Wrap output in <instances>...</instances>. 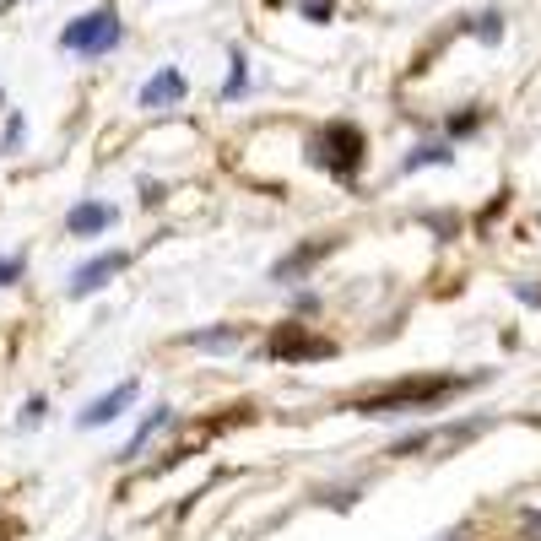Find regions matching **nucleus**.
Listing matches in <instances>:
<instances>
[{"label":"nucleus","instance_id":"nucleus-17","mask_svg":"<svg viewBox=\"0 0 541 541\" xmlns=\"http://www.w3.org/2000/svg\"><path fill=\"white\" fill-rule=\"evenodd\" d=\"M44 412H49V406H44V395H33V401L22 406V417H17V422H22V428H38V422H44Z\"/></svg>","mask_w":541,"mask_h":541},{"label":"nucleus","instance_id":"nucleus-3","mask_svg":"<svg viewBox=\"0 0 541 541\" xmlns=\"http://www.w3.org/2000/svg\"><path fill=\"white\" fill-rule=\"evenodd\" d=\"M363 130L358 125H325L320 136H309V163H320V168H331L336 179H352L358 174V163H363Z\"/></svg>","mask_w":541,"mask_h":541},{"label":"nucleus","instance_id":"nucleus-16","mask_svg":"<svg viewBox=\"0 0 541 541\" xmlns=\"http://www.w3.org/2000/svg\"><path fill=\"white\" fill-rule=\"evenodd\" d=\"M303 17H309V22H331L336 17V0H303Z\"/></svg>","mask_w":541,"mask_h":541},{"label":"nucleus","instance_id":"nucleus-1","mask_svg":"<svg viewBox=\"0 0 541 541\" xmlns=\"http://www.w3.org/2000/svg\"><path fill=\"white\" fill-rule=\"evenodd\" d=\"M460 385H477V379H395L390 390L363 395L358 412L363 417H401V412H422V406H439L450 390Z\"/></svg>","mask_w":541,"mask_h":541},{"label":"nucleus","instance_id":"nucleus-7","mask_svg":"<svg viewBox=\"0 0 541 541\" xmlns=\"http://www.w3.org/2000/svg\"><path fill=\"white\" fill-rule=\"evenodd\" d=\"M136 395H141V385H136V379H125V385H114L109 395H98V401H92L82 417H76V428H103V422H114V417H120L130 401H136Z\"/></svg>","mask_w":541,"mask_h":541},{"label":"nucleus","instance_id":"nucleus-22","mask_svg":"<svg viewBox=\"0 0 541 541\" xmlns=\"http://www.w3.org/2000/svg\"><path fill=\"white\" fill-rule=\"evenodd\" d=\"M0 109H6V92H0Z\"/></svg>","mask_w":541,"mask_h":541},{"label":"nucleus","instance_id":"nucleus-12","mask_svg":"<svg viewBox=\"0 0 541 541\" xmlns=\"http://www.w3.org/2000/svg\"><path fill=\"white\" fill-rule=\"evenodd\" d=\"M433 163H455V147L450 141H422L401 157V174H417V168H433Z\"/></svg>","mask_w":541,"mask_h":541},{"label":"nucleus","instance_id":"nucleus-6","mask_svg":"<svg viewBox=\"0 0 541 541\" xmlns=\"http://www.w3.org/2000/svg\"><path fill=\"white\" fill-rule=\"evenodd\" d=\"M114 217H120V211L109 201H82V206L65 211V233H71V239H92V233H109Z\"/></svg>","mask_w":541,"mask_h":541},{"label":"nucleus","instance_id":"nucleus-15","mask_svg":"<svg viewBox=\"0 0 541 541\" xmlns=\"http://www.w3.org/2000/svg\"><path fill=\"white\" fill-rule=\"evenodd\" d=\"M471 33H477L482 44H498V38H504V17H493V11H482V17L471 22Z\"/></svg>","mask_w":541,"mask_h":541},{"label":"nucleus","instance_id":"nucleus-14","mask_svg":"<svg viewBox=\"0 0 541 541\" xmlns=\"http://www.w3.org/2000/svg\"><path fill=\"white\" fill-rule=\"evenodd\" d=\"M22 141H28V120H22V109L6 114V130H0V157H17Z\"/></svg>","mask_w":541,"mask_h":541},{"label":"nucleus","instance_id":"nucleus-18","mask_svg":"<svg viewBox=\"0 0 541 541\" xmlns=\"http://www.w3.org/2000/svg\"><path fill=\"white\" fill-rule=\"evenodd\" d=\"M22 282V260H0V287Z\"/></svg>","mask_w":541,"mask_h":541},{"label":"nucleus","instance_id":"nucleus-4","mask_svg":"<svg viewBox=\"0 0 541 541\" xmlns=\"http://www.w3.org/2000/svg\"><path fill=\"white\" fill-rule=\"evenodd\" d=\"M125 266H130V255H125V249H109V255H92L87 266H76V276H71V287H65V293H71V298H92L98 287H109Z\"/></svg>","mask_w":541,"mask_h":541},{"label":"nucleus","instance_id":"nucleus-9","mask_svg":"<svg viewBox=\"0 0 541 541\" xmlns=\"http://www.w3.org/2000/svg\"><path fill=\"white\" fill-rule=\"evenodd\" d=\"M179 347H190V352H239L244 347V331H239V325H217V331H184Z\"/></svg>","mask_w":541,"mask_h":541},{"label":"nucleus","instance_id":"nucleus-5","mask_svg":"<svg viewBox=\"0 0 541 541\" xmlns=\"http://www.w3.org/2000/svg\"><path fill=\"white\" fill-rule=\"evenodd\" d=\"M190 82H184L179 65H163V71H152L147 82H141V109H179Z\"/></svg>","mask_w":541,"mask_h":541},{"label":"nucleus","instance_id":"nucleus-11","mask_svg":"<svg viewBox=\"0 0 541 541\" xmlns=\"http://www.w3.org/2000/svg\"><path fill=\"white\" fill-rule=\"evenodd\" d=\"M168 422H174V412H168V406H152V417H141V428L130 433V444L120 450V460H141V450H147V444L168 428Z\"/></svg>","mask_w":541,"mask_h":541},{"label":"nucleus","instance_id":"nucleus-19","mask_svg":"<svg viewBox=\"0 0 541 541\" xmlns=\"http://www.w3.org/2000/svg\"><path fill=\"white\" fill-rule=\"evenodd\" d=\"M163 201V184H141V206H157Z\"/></svg>","mask_w":541,"mask_h":541},{"label":"nucleus","instance_id":"nucleus-10","mask_svg":"<svg viewBox=\"0 0 541 541\" xmlns=\"http://www.w3.org/2000/svg\"><path fill=\"white\" fill-rule=\"evenodd\" d=\"M325 249H331V239H309V244H298L287 260H276V266H271V282H298V276L309 271L314 260L325 255Z\"/></svg>","mask_w":541,"mask_h":541},{"label":"nucleus","instance_id":"nucleus-13","mask_svg":"<svg viewBox=\"0 0 541 541\" xmlns=\"http://www.w3.org/2000/svg\"><path fill=\"white\" fill-rule=\"evenodd\" d=\"M244 92H249V55H244V49H228V82H222L217 98L222 103H239Z\"/></svg>","mask_w":541,"mask_h":541},{"label":"nucleus","instance_id":"nucleus-21","mask_svg":"<svg viewBox=\"0 0 541 541\" xmlns=\"http://www.w3.org/2000/svg\"><path fill=\"white\" fill-rule=\"evenodd\" d=\"M439 541H466V536H460V531H450V536H439Z\"/></svg>","mask_w":541,"mask_h":541},{"label":"nucleus","instance_id":"nucleus-2","mask_svg":"<svg viewBox=\"0 0 541 541\" xmlns=\"http://www.w3.org/2000/svg\"><path fill=\"white\" fill-rule=\"evenodd\" d=\"M120 38H125L120 11H114V6H92V11H82L76 22H65L55 44L65 49V55H87V60H98V55H109V49H120Z\"/></svg>","mask_w":541,"mask_h":541},{"label":"nucleus","instance_id":"nucleus-8","mask_svg":"<svg viewBox=\"0 0 541 541\" xmlns=\"http://www.w3.org/2000/svg\"><path fill=\"white\" fill-rule=\"evenodd\" d=\"M271 352L276 358H331V341H320V336H303L298 325H282L271 341Z\"/></svg>","mask_w":541,"mask_h":541},{"label":"nucleus","instance_id":"nucleus-20","mask_svg":"<svg viewBox=\"0 0 541 541\" xmlns=\"http://www.w3.org/2000/svg\"><path fill=\"white\" fill-rule=\"evenodd\" d=\"M525 525H531V531H541V514H531V520H525Z\"/></svg>","mask_w":541,"mask_h":541}]
</instances>
